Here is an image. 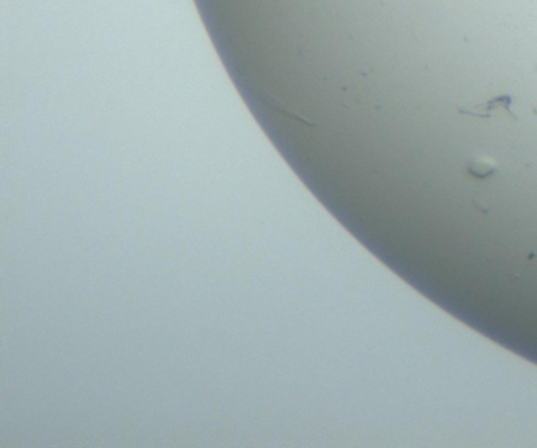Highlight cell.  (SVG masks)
I'll use <instances>...</instances> for the list:
<instances>
[{
    "instance_id": "6da1fadb",
    "label": "cell",
    "mask_w": 537,
    "mask_h": 448,
    "mask_svg": "<svg viewBox=\"0 0 537 448\" xmlns=\"http://www.w3.org/2000/svg\"><path fill=\"white\" fill-rule=\"evenodd\" d=\"M511 104H512V98L509 94H501V96H495L493 99H490V101L477 104L474 107H462L460 109V114H466L477 118H492L495 114H498V112L503 109L507 112V114L515 118V115H513V112L511 109Z\"/></svg>"
},
{
    "instance_id": "7a4b0ae2",
    "label": "cell",
    "mask_w": 537,
    "mask_h": 448,
    "mask_svg": "<svg viewBox=\"0 0 537 448\" xmlns=\"http://www.w3.org/2000/svg\"><path fill=\"white\" fill-rule=\"evenodd\" d=\"M468 173L477 180H486L497 172V164L488 157H476L468 162Z\"/></svg>"
}]
</instances>
